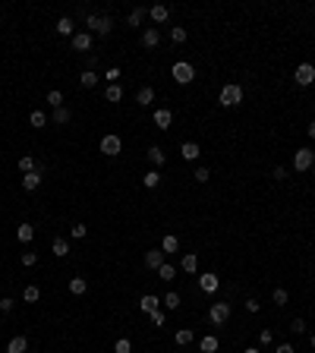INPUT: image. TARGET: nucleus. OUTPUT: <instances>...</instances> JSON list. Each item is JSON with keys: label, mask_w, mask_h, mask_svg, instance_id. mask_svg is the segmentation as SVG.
<instances>
[{"label": "nucleus", "mask_w": 315, "mask_h": 353, "mask_svg": "<svg viewBox=\"0 0 315 353\" xmlns=\"http://www.w3.org/2000/svg\"><path fill=\"white\" fill-rule=\"evenodd\" d=\"M145 16H148L145 6H135V10L130 13V25H142V19H145Z\"/></svg>", "instance_id": "38"}, {"label": "nucleus", "mask_w": 315, "mask_h": 353, "mask_svg": "<svg viewBox=\"0 0 315 353\" xmlns=\"http://www.w3.org/2000/svg\"><path fill=\"white\" fill-rule=\"evenodd\" d=\"M271 341H274V334H271L268 328H265V331H259V344H262V347H268Z\"/></svg>", "instance_id": "47"}, {"label": "nucleus", "mask_w": 315, "mask_h": 353, "mask_svg": "<svg viewBox=\"0 0 315 353\" xmlns=\"http://www.w3.org/2000/svg\"><path fill=\"white\" fill-rule=\"evenodd\" d=\"M114 353H133V341L130 338H120L114 344Z\"/></svg>", "instance_id": "40"}, {"label": "nucleus", "mask_w": 315, "mask_h": 353, "mask_svg": "<svg viewBox=\"0 0 315 353\" xmlns=\"http://www.w3.org/2000/svg\"><path fill=\"white\" fill-rule=\"evenodd\" d=\"M161 303H164L167 309H180V303H183V300H180V294H177V290H170V294H167L164 300H161Z\"/></svg>", "instance_id": "37"}, {"label": "nucleus", "mask_w": 315, "mask_h": 353, "mask_svg": "<svg viewBox=\"0 0 315 353\" xmlns=\"http://www.w3.org/2000/svg\"><path fill=\"white\" fill-rule=\"evenodd\" d=\"M16 237H19V243H32V237H35V227H32V224H19Z\"/></svg>", "instance_id": "28"}, {"label": "nucleus", "mask_w": 315, "mask_h": 353, "mask_svg": "<svg viewBox=\"0 0 315 353\" xmlns=\"http://www.w3.org/2000/svg\"><path fill=\"white\" fill-rule=\"evenodd\" d=\"M274 353H296V350H293V344H277Z\"/></svg>", "instance_id": "50"}, {"label": "nucleus", "mask_w": 315, "mask_h": 353, "mask_svg": "<svg viewBox=\"0 0 315 353\" xmlns=\"http://www.w3.org/2000/svg\"><path fill=\"white\" fill-rule=\"evenodd\" d=\"M290 331H293V334H303V331H306V322H303V318H293V322H290Z\"/></svg>", "instance_id": "48"}, {"label": "nucleus", "mask_w": 315, "mask_h": 353, "mask_svg": "<svg viewBox=\"0 0 315 353\" xmlns=\"http://www.w3.org/2000/svg\"><path fill=\"white\" fill-rule=\"evenodd\" d=\"M79 82H82V89H95V85H98V73L95 70H85L79 76Z\"/></svg>", "instance_id": "30"}, {"label": "nucleus", "mask_w": 315, "mask_h": 353, "mask_svg": "<svg viewBox=\"0 0 315 353\" xmlns=\"http://www.w3.org/2000/svg\"><path fill=\"white\" fill-rule=\"evenodd\" d=\"M312 164H315V151H312V149H296V151H293V167L300 170V174L312 170Z\"/></svg>", "instance_id": "3"}, {"label": "nucleus", "mask_w": 315, "mask_h": 353, "mask_svg": "<svg viewBox=\"0 0 315 353\" xmlns=\"http://www.w3.org/2000/svg\"><path fill=\"white\" fill-rule=\"evenodd\" d=\"M41 186V170H32V174H22V189L25 193H35Z\"/></svg>", "instance_id": "12"}, {"label": "nucleus", "mask_w": 315, "mask_h": 353, "mask_svg": "<svg viewBox=\"0 0 315 353\" xmlns=\"http://www.w3.org/2000/svg\"><path fill=\"white\" fill-rule=\"evenodd\" d=\"M50 249H54V255H57V259H63V255H70V240H66V237H54Z\"/></svg>", "instance_id": "16"}, {"label": "nucleus", "mask_w": 315, "mask_h": 353, "mask_svg": "<svg viewBox=\"0 0 315 353\" xmlns=\"http://www.w3.org/2000/svg\"><path fill=\"white\" fill-rule=\"evenodd\" d=\"M183 353H186V350H183Z\"/></svg>", "instance_id": "56"}, {"label": "nucleus", "mask_w": 315, "mask_h": 353, "mask_svg": "<svg viewBox=\"0 0 315 353\" xmlns=\"http://www.w3.org/2000/svg\"><path fill=\"white\" fill-rule=\"evenodd\" d=\"M293 79H296V85H312L315 82V66L312 63H300L296 73H293Z\"/></svg>", "instance_id": "7"}, {"label": "nucleus", "mask_w": 315, "mask_h": 353, "mask_svg": "<svg viewBox=\"0 0 315 353\" xmlns=\"http://www.w3.org/2000/svg\"><path fill=\"white\" fill-rule=\"evenodd\" d=\"M85 290H89V281H85V278H70V294L82 297Z\"/></svg>", "instance_id": "27"}, {"label": "nucleus", "mask_w": 315, "mask_h": 353, "mask_svg": "<svg viewBox=\"0 0 315 353\" xmlns=\"http://www.w3.org/2000/svg\"><path fill=\"white\" fill-rule=\"evenodd\" d=\"M10 309H13V300H10V297H0V312L6 315V312H10Z\"/></svg>", "instance_id": "49"}, {"label": "nucleus", "mask_w": 315, "mask_h": 353, "mask_svg": "<svg viewBox=\"0 0 315 353\" xmlns=\"http://www.w3.org/2000/svg\"><path fill=\"white\" fill-rule=\"evenodd\" d=\"M306 130H309V139H315V120H312L309 126H306Z\"/></svg>", "instance_id": "53"}, {"label": "nucleus", "mask_w": 315, "mask_h": 353, "mask_svg": "<svg viewBox=\"0 0 315 353\" xmlns=\"http://www.w3.org/2000/svg\"><path fill=\"white\" fill-rule=\"evenodd\" d=\"M221 104L224 107H240L243 104V85H236V82L224 85V89H221Z\"/></svg>", "instance_id": "2"}, {"label": "nucleus", "mask_w": 315, "mask_h": 353, "mask_svg": "<svg viewBox=\"0 0 315 353\" xmlns=\"http://www.w3.org/2000/svg\"><path fill=\"white\" fill-rule=\"evenodd\" d=\"M73 240H85V234H89V227H85V224H73Z\"/></svg>", "instance_id": "43"}, {"label": "nucleus", "mask_w": 315, "mask_h": 353, "mask_svg": "<svg viewBox=\"0 0 315 353\" xmlns=\"http://www.w3.org/2000/svg\"><path fill=\"white\" fill-rule=\"evenodd\" d=\"M164 259H167V255L161 252V249H148V252H145V268H151V271H158L161 265H164Z\"/></svg>", "instance_id": "10"}, {"label": "nucleus", "mask_w": 315, "mask_h": 353, "mask_svg": "<svg viewBox=\"0 0 315 353\" xmlns=\"http://www.w3.org/2000/svg\"><path fill=\"white\" fill-rule=\"evenodd\" d=\"M192 177H195V183H208V177H211V174H208V167H199Z\"/></svg>", "instance_id": "45"}, {"label": "nucleus", "mask_w": 315, "mask_h": 353, "mask_svg": "<svg viewBox=\"0 0 315 353\" xmlns=\"http://www.w3.org/2000/svg\"><path fill=\"white\" fill-rule=\"evenodd\" d=\"M120 76H123V73H120V66H110V70H107V82H110V85H117V79H120Z\"/></svg>", "instance_id": "44"}, {"label": "nucleus", "mask_w": 315, "mask_h": 353, "mask_svg": "<svg viewBox=\"0 0 315 353\" xmlns=\"http://www.w3.org/2000/svg\"><path fill=\"white\" fill-rule=\"evenodd\" d=\"M161 252L170 255V252H180V240H177L174 234H167L164 240H161Z\"/></svg>", "instance_id": "21"}, {"label": "nucleus", "mask_w": 315, "mask_h": 353, "mask_svg": "<svg viewBox=\"0 0 315 353\" xmlns=\"http://www.w3.org/2000/svg\"><path fill=\"white\" fill-rule=\"evenodd\" d=\"M180 154H183V161H195V158L202 154V149H199L195 142H183V145H180Z\"/></svg>", "instance_id": "18"}, {"label": "nucleus", "mask_w": 315, "mask_h": 353, "mask_svg": "<svg viewBox=\"0 0 315 353\" xmlns=\"http://www.w3.org/2000/svg\"><path fill=\"white\" fill-rule=\"evenodd\" d=\"M183 271L186 274H195V271H199V255H195V252H183Z\"/></svg>", "instance_id": "17"}, {"label": "nucleus", "mask_w": 315, "mask_h": 353, "mask_svg": "<svg viewBox=\"0 0 315 353\" xmlns=\"http://www.w3.org/2000/svg\"><path fill=\"white\" fill-rule=\"evenodd\" d=\"M158 183H161V174H158V170H148V174L142 177V186H145V189H155Z\"/></svg>", "instance_id": "36"}, {"label": "nucleus", "mask_w": 315, "mask_h": 353, "mask_svg": "<svg viewBox=\"0 0 315 353\" xmlns=\"http://www.w3.org/2000/svg\"><path fill=\"white\" fill-rule=\"evenodd\" d=\"M158 274H161V281H174L177 278V268H174V265H161V268H158Z\"/></svg>", "instance_id": "39"}, {"label": "nucleus", "mask_w": 315, "mask_h": 353, "mask_svg": "<svg viewBox=\"0 0 315 353\" xmlns=\"http://www.w3.org/2000/svg\"><path fill=\"white\" fill-rule=\"evenodd\" d=\"M218 287H221V278H218V274H211V271L199 274V290H205V294H218Z\"/></svg>", "instance_id": "8"}, {"label": "nucleus", "mask_w": 315, "mask_h": 353, "mask_svg": "<svg viewBox=\"0 0 315 353\" xmlns=\"http://www.w3.org/2000/svg\"><path fill=\"white\" fill-rule=\"evenodd\" d=\"M25 350H29V341H25L22 334L10 338V344H6V353H25Z\"/></svg>", "instance_id": "19"}, {"label": "nucleus", "mask_w": 315, "mask_h": 353, "mask_svg": "<svg viewBox=\"0 0 315 353\" xmlns=\"http://www.w3.org/2000/svg\"><path fill=\"white\" fill-rule=\"evenodd\" d=\"M45 101H47V104L54 107V110H57V107H63V92H60V89H50Z\"/></svg>", "instance_id": "31"}, {"label": "nucleus", "mask_w": 315, "mask_h": 353, "mask_svg": "<svg viewBox=\"0 0 315 353\" xmlns=\"http://www.w3.org/2000/svg\"><path fill=\"white\" fill-rule=\"evenodd\" d=\"M148 16H151V19H155V22H167L170 10H167L164 3H155V6H151V10H148Z\"/></svg>", "instance_id": "25"}, {"label": "nucleus", "mask_w": 315, "mask_h": 353, "mask_svg": "<svg viewBox=\"0 0 315 353\" xmlns=\"http://www.w3.org/2000/svg\"><path fill=\"white\" fill-rule=\"evenodd\" d=\"M151 120H155L158 130H170V123H174V114H170L167 107H158L155 114H151Z\"/></svg>", "instance_id": "9"}, {"label": "nucleus", "mask_w": 315, "mask_h": 353, "mask_svg": "<svg viewBox=\"0 0 315 353\" xmlns=\"http://www.w3.org/2000/svg\"><path fill=\"white\" fill-rule=\"evenodd\" d=\"M218 347H221V341L215 338V334H205V338L199 341V350L202 353H218Z\"/></svg>", "instance_id": "20"}, {"label": "nucleus", "mask_w": 315, "mask_h": 353, "mask_svg": "<svg viewBox=\"0 0 315 353\" xmlns=\"http://www.w3.org/2000/svg\"><path fill=\"white\" fill-rule=\"evenodd\" d=\"M186 38H189V32H186L183 25H174V29H170V41H174V45H183Z\"/></svg>", "instance_id": "32"}, {"label": "nucleus", "mask_w": 315, "mask_h": 353, "mask_svg": "<svg viewBox=\"0 0 315 353\" xmlns=\"http://www.w3.org/2000/svg\"><path fill=\"white\" fill-rule=\"evenodd\" d=\"M85 25H89L91 35L104 38V35H110V29H114V19H110V16H95L91 13V16H85Z\"/></svg>", "instance_id": "1"}, {"label": "nucleus", "mask_w": 315, "mask_h": 353, "mask_svg": "<svg viewBox=\"0 0 315 353\" xmlns=\"http://www.w3.org/2000/svg\"><path fill=\"white\" fill-rule=\"evenodd\" d=\"M70 117H73L70 107H57V110H54V123H57V126H66V123H70Z\"/></svg>", "instance_id": "34"}, {"label": "nucleus", "mask_w": 315, "mask_h": 353, "mask_svg": "<svg viewBox=\"0 0 315 353\" xmlns=\"http://www.w3.org/2000/svg\"><path fill=\"white\" fill-rule=\"evenodd\" d=\"M38 262V252H32V249H25V252H22V265H25V268H32V265H35Z\"/></svg>", "instance_id": "42"}, {"label": "nucleus", "mask_w": 315, "mask_h": 353, "mask_svg": "<svg viewBox=\"0 0 315 353\" xmlns=\"http://www.w3.org/2000/svg\"><path fill=\"white\" fill-rule=\"evenodd\" d=\"M101 151H104L107 158H117V154L123 151V139H120L117 133H107L104 139H101Z\"/></svg>", "instance_id": "5"}, {"label": "nucleus", "mask_w": 315, "mask_h": 353, "mask_svg": "<svg viewBox=\"0 0 315 353\" xmlns=\"http://www.w3.org/2000/svg\"><path fill=\"white\" fill-rule=\"evenodd\" d=\"M243 306H246V312H259V300H246Z\"/></svg>", "instance_id": "51"}, {"label": "nucleus", "mask_w": 315, "mask_h": 353, "mask_svg": "<svg viewBox=\"0 0 315 353\" xmlns=\"http://www.w3.org/2000/svg\"><path fill=\"white\" fill-rule=\"evenodd\" d=\"M227 318H230V303H211V309H208L211 325H224Z\"/></svg>", "instance_id": "6"}, {"label": "nucleus", "mask_w": 315, "mask_h": 353, "mask_svg": "<svg viewBox=\"0 0 315 353\" xmlns=\"http://www.w3.org/2000/svg\"><path fill=\"white\" fill-rule=\"evenodd\" d=\"M148 315H151V322H155V325H158V328H161V325H164V322H167V315H164V312H161V309H155V312H148Z\"/></svg>", "instance_id": "46"}, {"label": "nucleus", "mask_w": 315, "mask_h": 353, "mask_svg": "<svg viewBox=\"0 0 315 353\" xmlns=\"http://www.w3.org/2000/svg\"><path fill=\"white\" fill-rule=\"evenodd\" d=\"M243 353H259V347H246V350H243Z\"/></svg>", "instance_id": "54"}, {"label": "nucleus", "mask_w": 315, "mask_h": 353, "mask_svg": "<svg viewBox=\"0 0 315 353\" xmlns=\"http://www.w3.org/2000/svg\"><path fill=\"white\" fill-rule=\"evenodd\" d=\"M135 104H142V107H151L155 104V89L151 85H142L139 95H135Z\"/></svg>", "instance_id": "13"}, {"label": "nucleus", "mask_w": 315, "mask_h": 353, "mask_svg": "<svg viewBox=\"0 0 315 353\" xmlns=\"http://www.w3.org/2000/svg\"><path fill=\"white\" fill-rule=\"evenodd\" d=\"M309 344H312V350H315V334H312V338H309Z\"/></svg>", "instance_id": "55"}, {"label": "nucleus", "mask_w": 315, "mask_h": 353, "mask_svg": "<svg viewBox=\"0 0 315 353\" xmlns=\"http://www.w3.org/2000/svg\"><path fill=\"white\" fill-rule=\"evenodd\" d=\"M158 306H161V300H158L155 294H145V297L139 300V309H142V312H155Z\"/></svg>", "instance_id": "22"}, {"label": "nucleus", "mask_w": 315, "mask_h": 353, "mask_svg": "<svg viewBox=\"0 0 315 353\" xmlns=\"http://www.w3.org/2000/svg\"><path fill=\"white\" fill-rule=\"evenodd\" d=\"M271 297H274V303H277V306H287V300H290V294H287L284 287H277V290H274V294H271Z\"/></svg>", "instance_id": "41"}, {"label": "nucleus", "mask_w": 315, "mask_h": 353, "mask_svg": "<svg viewBox=\"0 0 315 353\" xmlns=\"http://www.w3.org/2000/svg\"><path fill=\"white\" fill-rule=\"evenodd\" d=\"M22 300H25V303H38V300H41V290L35 287V284H29V287L22 290Z\"/></svg>", "instance_id": "33"}, {"label": "nucleus", "mask_w": 315, "mask_h": 353, "mask_svg": "<svg viewBox=\"0 0 315 353\" xmlns=\"http://www.w3.org/2000/svg\"><path fill=\"white\" fill-rule=\"evenodd\" d=\"M29 123H32V130H45V126H47V117H45V110H32V114H29Z\"/></svg>", "instance_id": "23"}, {"label": "nucleus", "mask_w": 315, "mask_h": 353, "mask_svg": "<svg viewBox=\"0 0 315 353\" xmlns=\"http://www.w3.org/2000/svg\"><path fill=\"white\" fill-rule=\"evenodd\" d=\"M274 180H287V167H274V174H271Z\"/></svg>", "instance_id": "52"}, {"label": "nucleus", "mask_w": 315, "mask_h": 353, "mask_svg": "<svg viewBox=\"0 0 315 353\" xmlns=\"http://www.w3.org/2000/svg\"><path fill=\"white\" fill-rule=\"evenodd\" d=\"M73 50H89L91 48V32H76V35L70 38Z\"/></svg>", "instance_id": "11"}, {"label": "nucleus", "mask_w": 315, "mask_h": 353, "mask_svg": "<svg viewBox=\"0 0 315 353\" xmlns=\"http://www.w3.org/2000/svg\"><path fill=\"white\" fill-rule=\"evenodd\" d=\"M174 82H180V85H189L195 79V70H192V63H186V60H180V63H174Z\"/></svg>", "instance_id": "4"}, {"label": "nucleus", "mask_w": 315, "mask_h": 353, "mask_svg": "<svg viewBox=\"0 0 315 353\" xmlns=\"http://www.w3.org/2000/svg\"><path fill=\"white\" fill-rule=\"evenodd\" d=\"M174 341L180 344V347H189V344L195 341V334H192V328H180V331L174 334Z\"/></svg>", "instance_id": "26"}, {"label": "nucleus", "mask_w": 315, "mask_h": 353, "mask_svg": "<svg viewBox=\"0 0 315 353\" xmlns=\"http://www.w3.org/2000/svg\"><path fill=\"white\" fill-rule=\"evenodd\" d=\"M104 101H110V104L123 101V89H120V85H107V92H104Z\"/></svg>", "instance_id": "29"}, {"label": "nucleus", "mask_w": 315, "mask_h": 353, "mask_svg": "<svg viewBox=\"0 0 315 353\" xmlns=\"http://www.w3.org/2000/svg\"><path fill=\"white\" fill-rule=\"evenodd\" d=\"M148 161H151V164H155V170H158V167H161V164H164V161H167L164 149H158V145H151V149H148Z\"/></svg>", "instance_id": "24"}, {"label": "nucleus", "mask_w": 315, "mask_h": 353, "mask_svg": "<svg viewBox=\"0 0 315 353\" xmlns=\"http://www.w3.org/2000/svg\"><path fill=\"white\" fill-rule=\"evenodd\" d=\"M19 170H22V174H32V170H38L35 158H32V154H22V158H19Z\"/></svg>", "instance_id": "35"}, {"label": "nucleus", "mask_w": 315, "mask_h": 353, "mask_svg": "<svg viewBox=\"0 0 315 353\" xmlns=\"http://www.w3.org/2000/svg\"><path fill=\"white\" fill-rule=\"evenodd\" d=\"M57 35H66V38L76 35V22L70 19V16H60V19H57Z\"/></svg>", "instance_id": "14"}, {"label": "nucleus", "mask_w": 315, "mask_h": 353, "mask_svg": "<svg viewBox=\"0 0 315 353\" xmlns=\"http://www.w3.org/2000/svg\"><path fill=\"white\" fill-rule=\"evenodd\" d=\"M142 45H145V48H158L161 45V32L155 29V25H148V29L142 32Z\"/></svg>", "instance_id": "15"}]
</instances>
